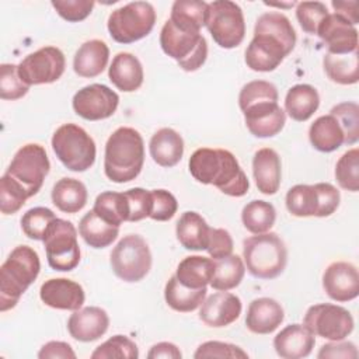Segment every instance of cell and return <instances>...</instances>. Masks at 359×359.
<instances>
[{"mask_svg": "<svg viewBox=\"0 0 359 359\" xmlns=\"http://www.w3.org/2000/svg\"><path fill=\"white\" fill-rule=\"evenodd\" d=\"M188 168L198 182L213 185L229 196L240 198L248 192L250 181L229 150L201 147L191 154Z\"/></svg>", "mask_w": 359, "mask_h": 359, "instance_id": "6da1fadb", "label": "cell"}, {"mask_svg": "<svg viewBox=\"0 0 359 359\" xmlns=\"http://www.w3.org/2000/svg\"><path fill=\"white\" fill-rule=\"evenodd\" d=\"M144 163V143L142 135L129 126H121L112 132L105 143L104 172L116 184L135 180Z\"/></svg>", "mask_w": 359, "mask_h": 359, "instance_id": "7a4b0ae2", "label": "cell"}, {"mask_svg": "<svg viewBox=\"0 0 359 359\" xmlns=\"http://www.w3.org/2000/svg\"><path fill=\"white\" fill-rule=\"evenodd\" d=\"M41 271L38 252L29 245H17L0 266V311L11 310L35 282Z\"/></svg>", "mask_w": 359, "mask_h": 359, "instance_id": "3957f363", "label": "cell"}, {"mask_svg": "<svg viewBox=\"0 0 359 359\" xmlns=\"http://www.w3.org/2000/svg\"><path fill=\"white\" fill-rule=\"evenodd\" d=\"M243 258L245 269L258 279L278 278L286 268L287 250L276 233L255 234L244 240Z\"/></svg>", "mask_w": 359, "mask_h": 359, "instance_id": "277c9868", "label": "cell"}, {"mask_svg": "<svg viewBox=\"0 0 359 359\" xmlns=\"http://www.w3.org/2000/svg\"><path fill=\"white\" fill-rule=\"evenodd\" d=\"M160 46L185 72L198 70L208 57V43L201 31L178 28L170 18L160 31Z\"/></svg>", "mask_w": 359, "mask_h": 359, "instance_id": "5b68a950", "label": "cell"}, {"mask_svg": "<svg viewBox=\"0 0 359 359\" xmlns=\"http://www.w3.org/2000/svg\"><path fill=\"white\" fill-rule=\"evenodd\" d=\"M52 149L59 161L74 172L87 171L95 161L94 139L76 123H63L55 130Z\"/></svg>", "mask_w": 359, "mask_h": 359, "instance_id": "8992f818", "label": "cell"}, {"mask_svg": "<svg viewBox=\"0 0 359 359\" xmlns=\"http://www.w3.org/2000/svg\"><path fill=\"white\" fill-rule=\"evenodd\" d=\"M156 24V10L149 1H130L114 10L107 22L111 38L118 43H133L147 36Z\"/></svg>", "mask_w": 359, "mask_h": 359, "instance_id": "52a82bcc", "label": "cell"}, {"mask_svg": "<svg viewBox=\"0 0 359 359\" xmlns=\"http://www.w3.org/2000/svg\"><path fill=\"white\" fill-rule=\"evenodd\" d=\"M205 27L213 41L223 49L238 46L245 36V21L243 10L230 0H215L208 3Z\"/></svg>", "mask_w": 359, "mask_h": 359, "instance_id": "ba28073f", "label": "cell"}, {"mask_svg": "<svg viewBox=\"0 0 359 359\" xmlns=\"http://www.w3.org/2000/svg\"><path fill=\"white\" fill-rule=\"evenodd\" d=\"M109 264L121 280H142L151 268V252L146 240L139 234L125 236L111 251Z\"/></svg>", "mask_w": 359, "mask_h": 359, "instance_id": "9c48e42d", "label": "cell"}, {"mask_svg": "<svg viewBox=\"0 0 359 359\" xmlns=\"http://www.w3.org/2000/svg\"><path fill=\"white\" fill-rule=\"evenodd\" d=\"M48 264L55 271H73L80 262L77 230L69 220L56 217L43 237Z\"/></svg>", "mask_w": 359, "mask_h": 359, "instance_id": "30bf717a", "label": "cell"}, {"mask_svg": "<svg viewBox=\"0 0 359 359\" xmlns=\"http://www.w3.org/2000/svg\"><path fill=\"white\" fill-rule=\"evenodd\" d=\"M49 168L50 163L45 149L38 143H27L15 151L6 172L13 177L31 198L42 188Z\"/></svg>", "mask_w": 359, "mask_h": 359, "instance_id": "8fae6325", "label": "cell"}, {"mask_svg": "<svg viewBox=\"0 0 359 359\" xmlns=\"http://www.w3.org/2000/svg\"><path fill=\"white\" fill-rule=\"evenodd\" d=\"M303 325L314 337L341 341L353 331L355 321L345 307L331 303H318L307 309Z\"/></svg>", "mask_w": 359, "mask_h": 359, "instance_id": "7c38bea8", "label": "cell"}, {"mask_svg": "<svg viewBox=\"0 0 359 359\" xmlns=\"http://www.w3.org/2000/svg\"><path fill=\"white\" fill-rule=\"evenodd\" d=\"M66 67L63 52L56 46H43L27 55L18 63L21 80L31 86L50 84L62 77Z\"/></svg>", "mask_w": 359, "mask_h": 359, "instance_id": "4fadbf2b", "label": "cell"}, {"mask_svg": "<svg viewBox=\"0 0 359 359\" xmlns=\"http://www.w3.org/2000/svg\"><path fill=\"white\" fill-rule=\"evenodd\" d=\"M119 95L105 84H90L80 88L72 100L74 112L86 121H101L112 116L118 108Z\"/></svg>", "mask_w": 359, "mask_h": 359, "instance_id": "5bb4252c", "label": "cell"}, {"mask_svg": "<svg viewBox=\"0 0 359 359\" xmlns=\"http://www.w3.org/2000/svg\"><path fill=\"white\" fill-rule=\"evenodd\" d=\"M247 129L255 137L276 136L285 126L286 114L278 101H261L241 109Z\"/></svg>", "mask_w": 359, "mask_h": 359, "instance_id": "9a60e30c", "label": "cell"}, {"mask_svg": "<svg viewBox=\"0 0 359 359\" xmlns=\"http://www.w3.org/2000/svg\"><path fill=\"white\" fill-rule=\"evenodd\" d=\"M323 287L327 296L335 302L344 303L359 294V272L356 266L346 261L330 264L323 273Z\"/></svg>", "mask_w": 359, "mask_h": 359, "instance_id": "2e32d148", "label": "cell"}, {"mask_svg": "<svg viewBox=\"0 0 359 359\" xmlns=\"http://www.w3.org/2000/svg\"><path fill=\"white\" fill-rule=\"evenodd\" d=\"M316 35L325 43L327 53L349 55L358 50V29L335 13L321 21Z\"/></svg>", "mask_w": 359, "mask_h": 359, "instance_id": "e0dca14e", "label": "cell"}, {"mask_svg": "<svg viewBox=\"0 0 359 359\" xmlns=\"http://www.w3.org/2000/svg\"><path fill=\"white\" fill-rule=\"evenodd\" d=\"M290 52L266 34H254L245 49V65L254 72H272Z\"/></svg>", "mask_w": 359, "mask_h": 359, "instance_id": "ac0fdd59", "label": "cell"}, {"mask_svg": "<svg viewBox=\"0 0 359 359\" xmlns=\"http://www.w3.org/2000/svg\"><path fill=\"white\" fill-rule=\"evenodd\" d=\"M241 300L229 292H216L203 300L199 309V318L208 327L222 328L233 324L241 314Z\"/></svg>", "mask_w": 359, "mask_h": 359, "instance_id": "d6986e66", "label": "cell"}, {"mask_svg": "<svg viewBox=\"0 0 359 359\" xmlns=\"http://www.w3.org/2000/svg\"><path fill=\"white\" fill-rule=\"evenodd\" d=\"M39 297L48 307L72 311L81 309L86 300L81 285L67 278L45 280L39 289Z\"/></svg>", "mask_w": 359, "mask_h": 359, "instance_id": "ffe728a7", "label": "cell"}, {"mask_svg": "<svg viewBox=\"0 0 359 359\" xmlns=\"http://www.w3.org/2000/svg\"><path fill=\"white\" fill-rule=\"evenodd\" d=\"M109 327L107 311L97 306L79 309L70 314L67 320V331L70 337L80 342H93L101 338Z\"/></svg>", "mask_w": 359, "mask_h": 359, "instance_id": "44dd1931", "label": "cell"}, {"mask_svg": "<svg viewBox=\"0 0 359 359\" xmlns=\"http://www.w3.org/2000/svg\"><path fill=\"white\" fill-rule=\"evenodd\" d=\"M283 307L275 299L258 297L248 304L245 325L254 334H271L283 323Z\"/></svg>", "mask_w": 359, "mask_h": 359, "instance_id": "7402d4cb", "label": "cell"}, {"mask_svg": "<svg viewBox=\"0 0 359 359\" xmlns=\"http://www.w3.org/2000/svg\"><path fill=\"white\" fill-rule=\"evenodd\" d=\"M252 175L261 194H276L282 178V164L279 154L271 147H262L257 150L252 157Z\"/></svg>", "mask_w": 359, "mask_h": 359, "instance_id": "603a6c76", "label": "cell"}, {"mask_svg": "<svg viewBox=\"0 0 359 359\" xmlns=\"http://www.w3.org/2000/svg\"><path fill=\"white\" fill-rule=\"evenodd\" d=\"M316 345L314 335L303 324L286 325L273 338V348L283 359H300L311 353Z\"/></svg>", "mask_w": 359, "mask_h": 359, "instance_id": "cb8c5ba5", "label": "cell"}, {"mask_svg": "<svg viewBox=\"0 0 359 359\" xmlns=\"http://www.w3.org/2000/svg\"><path fill=\"white\" fill-rule=\"evenodd\" d=\"M108 60V45L101 39H90L76 50L73 57V70L80 77L93 79L105 70Z\"/></svg>", "mask_w": 359, "mask_h": 359, "instance_id": "d4e9b609", "label": "cell"}, {"mask_svg": "<svg viewBox=\"0 0 359 359\" xmlns=\"http://www.w3.org/2000/svg\"><path fill=\"white\" fill-rule=\"evenodd\" d=\"M108 77L118 90L133 93L143 84V66L135 55L119 52L114 56L112 63L108 67Z\"/></svg>", "mask_w": 359, "mask_h": 359, "instance_id": "484cf974", "label": "cell"}, {"mask_svg": "<svg viewBox=\"0 0 359 359\" xmlns=\"http://www.w3.org/2000/svg\"><path fill=\"white\" fill-rule=\"evenodd\" d=\"M149 151L153 161L160 167H174L182 158L184 139L177 130L161 128L151 136Z\"/></svg>", "mask_w": 359, "mask_h": 359, "instance_id": "4316f807", "label": "cell"}, {"mask_svg": "<svg viewBox=\"0 0 359 359\" xmlns=\"http://www.w3.org/2000/svg\"><path fill=\"white\" fill-rule=\"evenodd\" d=\"M210 227L206 220L194 210L184 212L175 226V234L180 244L189 251L206 250Z\"/></svg>", "mask_w": 359, "mask_h": 359, "instance_id": "83f0119b", "label": "cell"}, {"mask_svg": "<svg viewBox=\"0 0 359 359\" xmlns=\"http://www.w3.org/2000/svg\"><path fill=\"white\" fill-rule=\"evenodd\" d=\"M215 272V259L201 255L185 257L177 266V280L189 289H203L210 283Z\"/></svg>", "mask_w": 359, "mask_h": 359, "instance_id": "f1b7e54d", "label": "cell"}, {"mask_svg": "<svg viewBox=\"0 0 359 359\" xmlns=\"http://www.w3.org/2000/svg\"><path fill=\"white\" fill-rule=\"evenodd\" d=\"M79 233L87 245L93 248H105L118 238L119 226L111 224L91 209L81 217Z\"/></svg>", "mask_w": 359, "mask_h": 359, "instance_id": "f546056e", "label": "cell"}, {"mask_svg": "<svg viewBox=\"0 0 359 359\" xmlns=\"http://www.w3.org/2000/svg\"><path fill=\"white\" fill-rule=\"evenodd\" d=\"M320 107V95L316 87L310 84H296L290 87L285 97V109L287 115L297 122H304L313 116Z\"/></svg>", "mask_w": 359, "mask_h": 359, "instance_id": "4dcf8cb0", "label": "cell"}, {"mask_svg": "<svg viewBox=\"0 0 359 359\" xmlns=\"http://www.w3.org/2000/svg\"><path fill=\"white\" fill-rule=\"evenodd\" d=\"M50 198L60 212L77 213L86 206L88 192L81 181L65 177L53 185Z\"/></svg>", "mask_w": 359, "mask_h": 359, "instance_id": "1f68e13d", "label": "cell"}, {"mask_svg": "<svg viewBox=\"0 0 359 359\" xmlns=\"http://www.w3.org/2000/svg\"><path fill=\"white\" fill-rule=\"evenodd\" d=\"M311 146L321 153H331L344 144V132L331 114L318 116L309 128Z\"/></svg>", "mask_w": 359, "mask_h": 359, "instance_id": "d6a6232c", "label": "cell"}, {"mask_svg": "<svg viewBox=\"0 0 359 359\" xmlns=\"http://www.w3.org/2000/svg\"><path fill=\"white\" fill-rule=\"evenodd\" d=\"M254 34H266L278 39L289 52L294 49L296 45V31L290 20L278 11H269L261 14L254 25Z\"/></svg>", "mask_w": 359, "mask_h": 359, "instance_id": "836d02e7", "label": "cell"}, {"mask_svg": "<svg viewBox=\"0 0 359 359\" xmlns=\"http://www.w3.org/2000/svg\"><path fill=\"white\" fill-rule=\"evenodd\" d=\"M208 289H189L181 285L172 275L164 287V299L168 307L180 313H191L201 307L206 299Z\"/></svg>", "mask_w": 359, "mask_h": 359, "instance_id": "e575fe53", "label": "cell"}, {"mask_svg": "<svg viewBox=\"0 0 359 359\" xmlns=\"http://www.w3.org/2000/svg\"><path fill=\"white\" fill-rule=\"evenodd\" d=\"M323 66L327 77L342 86L356 84L359 80V53L358 50L349 55L325 53Z\"/></svg>", "mask_w": 359, "mask_h": 359, "instance_id": "d590c367", "label": "cell"}, {"mask_svg": "<svg viewBox=\"0 0 359 359\" xmlns=\"http://www.w3.org/2000/svg\"><path fill=\"white\" fill-rule=\"evenodd\" d=\"M245 273L244 261L234 254L215 259V272L210 279V286L215 290L227 292L237 287Z\"/></svg>", "mask_w": 359, "mask_h": 359, "instance_id": "8d00e7d4", "label": "cell"}, {"mask_svg": "<svg viewBox=\"0 0 359 359\" xmlns=\"http://www.w3.org/2000/svg\"><path fill=\"white\" fill-rule=\"evenodd\" d=\"M208 3L202 0H175L171 6L170 20L182 29L201 31L205 27Z\"/></svg>", "mask_w": 359, "mask_h": 359, "instance_id": "74e56055", "label": "cell"}, {"mask_svg": "<svg viewBox=\"0 0 359 359\" xmlns=\"http://www.w3.org/2000/svg\"><path fill=\"white\" fill-rule=\"evenodd\" d=\"M276 220V210L272 203L254 199L248 202L241 212L244 227L252 234H262L272 229Z\"/></svg>", "mask_w": 359, "mask_h": 359, "instance_id": "f35d334b", "label": "cell"}, {"mask_svg": "<svg viewBox=\"0 0 359 359\" xmlns=\"http://www.w3.org/2000/svg\"><path fill=\"white\" fill-rule=\"evenodd\" d=\"M93 210L115 226H121L123 222H128L129 217V206L123 192H101L95 198Z\"/></svg>", "mask_w": 359, "mask_h": 359, "instance_id": "ab89813d", "label": "cell"}, {"mask_svg": "<svg viewBox=\"0 0 359 359\" xmlns=\"http://www.w3.org/2000/svg\"><path fill=\"white\" fill-rule=\"evenodd\" d=\"M286 209L296 217L317 216L318 199L314 185L297 184L292 187L285 198Z\"/></svg>", "mask_w": 359, "mask_h": 359, "instance_id": "60d3db41", "label": "cell"}, {"mask_svg": "<svg viewBox=\"0 0 359 359\" xmlns=\"http://www.w3.org/2000/svg\"><path fill=\"white\" fill-rule=\"evenodd\" d=\"M330 114L337 118L342 132L344 144H355L359 140V107L356 102L345 101L331 108Z\"/></svg>", "mask_w": 359, "mask_h": 359, "instance_id": "b9f144b4", "label": "cell"}, {"mask_svg": "<svg viewBox=\"0 0 359 359\" xmlns=\"http://www.w3.org/2000/svg\"><path fill=\"white\" fill-rule=\"evenodd\" d=\"M335 178L342 189L359 191V150L356 147L345 151L335 165Z\"/></svg>", "mask_w": 359, "mask_h": 359, "instance_id": "7bdbcfd3", "label": "cell"}, {"mask_svg": "<svg viewBox=\"0 0 359 359\" xmlns=\"http://www.w3.org/2000/svg\"><path fill=\"white\" fill-rule=\"evenodd\" d=\"M56 219V215L43 206H36L27 210L21 217V229L24 234L31 240L42 241L46 230Z\"/></svg>", "mask_w": 359, "mask_h": 359, "instance_id": "ee69618b", "label": "cell"}, {"mask_svg": "<svg viewBox=\"0 0 359 359\" xmlns=\"http://www.w3.org/2000/svg\"><path fill=\"white\" fill-rule=\"evenodd\" d=\"M27 191L7 172L0 178V210L3 215L17 213L28 199Z\"/></svg>", "mask_w": 359, "mask_h": 359, "instance_id": "f6af8a7d", "label": "cell"}, {"mask_svg": "<svg viewBox=\"0 0 359 359\" xmlns=\"http://www.w3.org/2000/svg\"><path fill=\"white\" fill-rule=\"evenodd\" d=\"M111 358H126L137 359L139 349L136 344L126 335H114L101 345H98L91 353V359H111Z\"/></svg>", "mask_w": 359, "mask_h": 359, "instance_id": "bcb514c9", "label": "cell"}, {"mask_svg": "<svg viewBox=\"0 0 359 359\" xmlns=\"http://www.w3.org/2000/svg\"><path fill=\"white\" fill-rule=\"evenodd\" d=\"M29 90L18 74V65L3 63L0 66V98L1 100H20Z\"/></svg>", "mask_w": 359, "mask_h": 359, "instance_id": "7dc6e473", "label": "cell"}, {"mask_svg": "<svg viewBox=\"0 0 359 359\" xmlns=\"http://www.w3.org/2000/svg\"><path fill=\"white\" fill-rule=\"evenodd\" d=\"M328 8L321 1H300L296 4V18L302 29L310 35L317 34L321 21L328 15Z\"/></svg>", "mask_w": 359, "mask_h": 359, "instance_id": "c3c4849f", "label": "cell"}, {"mask_svg": "<svg viewBox=\"0 0 359 359\" xmlns=\"http://www.w3.org/2000/svg\"><path fill=\"white\" fill-rule=\"evenodd\" d=\"M278 88L272 83L266 80H252L243 86L238 94V105L240 109H244L251 104L261 101H278Z\"/></svg>", "mask_w": 359, "mask_h": 359, "instance_id": "681fc988", "label": "cell"}, {"mask_svg": "<svg viewBox=\"0 0 359 359\" xmlns=\"http://www.w3.org/2000/svg\"><path fill=\"white\" fill-rule=\"evenodd\" d=\"M151 212L150 219L156 222H167L174 217L178 209L175 196L165 189H151Z\"/></svg>", "mask_w": 359, "mask_h": 359, "instance_id": "f907efd6", "label": "cell"}, {"mask_svg": "<svg viewBox=\"0 0 359 359\" xmlns=\"http://www.w3.org/2000/svg\"><path fill=\"white\" fill-rule=\"evenodd\" d=\"M195 359H205V358H231V359H245L248 358L247 352L243 351L240 346L229 342L220 341H206L198 346L194 353Z\"/></svg>", "mask_w": 359, "mask_h": 359, "instance_id": "816d5d0a", "label": "cell"}, {"mask_svg": "<svg viewBox=\"0 0 359 359\" xmlns=\"http://www.w3.org/2000/svg\"><path fill=\"white\" fill-rule=\"evenodd\" d=\"M50 4L56 13L69 22L86 20L95 6L91 0H52Z\"/></svg>", "mask_w": 359, "mask_h": 359, "instance_id": "f5cc1de1", "label": "cell"}, {"mask_svg": "<svg viewBox=\"0 0 359 359\" xmlns=\"http://www.w3.org/2000/svg\"><path fill=\"white\" fill-rule=\"evenodd\" d=\"M129 206L128 222H139L150 216L151 194L143 188H132L123 192Z\"/></svg>", "mask_w": 359, "mask_h": 359, "instance_id": "db71d44e", "label": "cell"}, {"mask_svg": "<svg viewBox=\"0 0 359 359\" xmlns=\"http://www.w3.org/2000/svg\"><path fill=\"white\" fill-rule=\"evenodd\" d=\"M318 199V210L317 217L331 216L339 206L341 195L339 191L330 182H318L314 184Z\"/></svg>", "mask_w": 359, "mask_h": 359, "instance_id": "11a10c76", "label": "cell"}, {"mask_svg": "<svg viewBox=\"0 0 359 359\" xmlns=\"http://www.w3.org/2000/svg\"><path fill=\"white\" fill-rule=\"evenodd\" d=\"M206 251L213 259L227 257L233 252V238L224 229L210 227Z\"/></svg>", "mask_w": 359, "mask_h": 359, "instance_id": "9f6ffc18", "label": "cell"}, {"mask_svg": "<svg viewBox=\"0 0 359 359\" xmlns=\"http://www.w3.org/2000/svg\"><path fill=\"white\" fill-rule=\"evenodd\" d=\"M318 359L325 358H342V359H356L358 358V349L353 342L351 341H331L321 346V349L317 353Z\"/></svg>", "mask_w": 359, "mask_h": 359, "instance_id": "6f0895ef", "label": "cell"}, {"mask_svg": "<svg viewBox=\"0 0 359 359\" xmlns=\"http://www.w3.org/2000/svg\"><path fill=\"white\" fill-rule=\"evenodd\" d=\"M39 359H76L73 348L63 341H49L38 352Z\"/></svg>", "mask_w": 359, "mask_h": 359, "instance_id": "680465c9", "label": "cell"}, {"mask_svg": "<svg viewBox=\"0 0 359 359\" xmlns=\"http://www.w3.org/2000/svg\"><path fill=\"white\" fill-rule=\"evenodd\" d=\"M332 8L335 10V14L345 18L348 22H351L353 27L359 22V3L352 1H331Z\"/></svg>", "mask_w": 359, "mask_h": 359, "instance_id": "91938a15", "label": "cell"}, {"mask_svg": "<svg viewBox=\"0 0 359 359\" xmlns=\"http://www.w3.org/2000/svg\"><path fill=\"white\" fill-rule=\"evenodd\" d=\"M182 353L180 348L171 342H158L153 345L147 353L149 359H157V358H164V359H181Z\"/></svg>", "mask_w": 359, "mask_h": 359, "instance_id": "94428289", "label": "cell"}]
</instances>
